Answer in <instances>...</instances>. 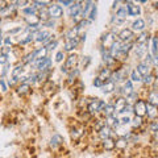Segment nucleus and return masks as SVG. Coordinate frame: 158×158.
I'll return each instance as SVG.
<instances>
[{
    "mask_svg": "<svg viewBox=\"0 0 158 158\" xmlns=\"http://www.w3.org/2000/svg\"><path fill=\"white\" fill-rule=\"evenodd\" d=\"M73 0H61V2H59V4H62V6H73Z\"/></svg>",
    "mask_w": 158,
    "mask_h": 158,
    "instance_id": "obj_53",
    "label": "nucleus"
},
{
    "mask_svg": "<svg viewBox=\"0 0 158 158\" xmlns=\"http://www.w3.org/2000/svg\"><path fill=\"white\" fill-rule=\"evenodd\" d=\"M133 32L131 29H123V31L118 33V40H120V42H132L133 40Z\"/></svg>",
    "mask_w": 158,
    "mask_h": 158,
    "instance_id": "obj_8",
    "label": "nucleus"
},
{
    "mask_svg": "<svg viewBox=\"0 0 158 158\" xmlns=\"http://www.w3.org/2000/svg\"><path fill=\"white\" fill-rule=\"evenodd\" d=\"M83 135H85V129H83V128H74L71 131V137L74 140H79Z\"/></svg>",
    "mask_w": 158,
    "mask_h": 158,
    "instance_id": "obj_26",
    "label": "nucleus"
},
{
    "mask_svg": "<svg viewBox=\"0 0 158 158\" xmlns=\"http://www.w3.org/2000/svg\"><path fill=\"white\" fill-rule=\"evenodd\" d=\"M23 70H24V65H23V63H20V65H17V66L12 70V78L15 79V81H17L19 77H21Z\"/></svg>",
    "mask_w": 158,
    "mask_h": 158,
    "instance_id": "obj_24",
    "label": "nucleus"
},
{
    "mask_svg": "<svg viewBox=\"0 0 158 158\" xmlns=\"http://www.w3.org/2000/svg\"><path fill=\"white\" fill-rule=\"evenodd\" d=\"M104 107H106V102H102V100H99V99H94V100L88 103L87 110L91 115H95L96 112H102Z\"/></svg>",
    "mask_w": 158,
    "mask_h": 158,
    "instance_id": "obj_1",
    "label": "nucleus"
},
{
    "mask_svg": "<svg viewBox=\"0 0 158 158\" xmlns=\"http://www.w3.org/2000/svg\"><path fill=\"white\" fill-rule=\"evenodd\" d=\"M141 81H144V83H145V85H148V86H149V85H152V83L156 81V77L153 75V74H150V73H149V74H148V75L142 77V79H141Z\"/></svg>",
    "mask_w": 158,
    "mask_h": 158,
    "instance_id": "obj_37",
    "label": "nucleus"
},
{
    "mask_svg": "<svg viewBox=\"0 0 158 158\" xmlns=\"http://www.w3.org/2000/svg\"><path fill=\"white\" fill-rule=\"evenodd\" d=\"M128 104V100L125 98H123V96H120V98H117L116 99V103L113 104V107H115V112L117 113V116H118V113H120L123 110H124V107Z\"/></svg>",
    "mask_w": 158,
    "mask_h": 158,
    "instance_id": "obj_11",
    "label": "nucleus"
},
{
    "mask_svg": "<svg viewBox=\"0 0 158 158\" xmlns=\"http://www.w3.org/2000/svg\"><path fill=\"white\" fill-rule=\"evenodd\" d=\"M113 90H115V83H112L111 81H107L106 83H103L102 91L104 92V94H110V92H112Z\"/></svg>",
    "mask_w": 158,
    "mask_h": 158,
    "instance_id": "obj_22",
    "label": "nucleus"
},
{
    "mask_svg": "<svg viewBox=\"0 0 158 158\" xmlns=\"http://www.w3.org/2000/svg\"><path fill=\"white\" fill-rule=\"evenodd\" d=\"M25 20H27V23L29 24V25H40V24H38L40 19H38L37 15H33V16H27Z\"/></svg>",
    "mask_w": 158,
    "mask_h": 158,
    "instance_id": "obj_32",
    "label": "nucleus"
},
{
    "mask_svg": "<svg viewBox=\"0 0 158 158\" xmlns=\"http://www.w3.org/2000/svg\"><path fill=\"white\" fill-rule=\"evenodd\" d=\"M141 77H140V74H138L136 70H133L132 73H131V82L133 83V82H141Z\"/></svg>",
    "mask_w": 158,
    "mask_h": 158,
    "instance_id": "obj_40",
    "label": "nucleus"
},
{
    "mask_svg": "<svg viewBox=\"0 0 158 158\" xmlns=\"http://www.w3.org/2000/svg\"><path fill=\"white\" fill-rule=\"evenodd\" d=\"M28 79H29V83H34L37 81V74H33V75H29L28 77ZM28 83V85H29Z\"/></svg>",
    "mask_w": 158,
    "mask_h": 158,
    "instance_id": "obj_54",
    "label": "nucleus"
},
{
    "mask_svg": "<svg viewBox=\"0 0 158 158\" xmlns=\"http://www.w3.org/2000/svg\"><path fill=\"white\" fill-rule=\"evenodd\" d=\"M145 45L146 44H137V46L135 48V52H136V56L137 57H142L145 54V52H146V48H145Z\"/></svg>",
    "mask_w": 158,
    "mask_h": 158,
    "instance_id": "obj_28",
    "label": "nucleus"
},
{
    "mask_svg": "<svg viewBox=\"0 0 158 158\" xmlns=\"http://www.w3.org/2000/svg\"><path fill=\"white\" fill-rule=\"evenodd\" d=\"M78 45V40L74 38V40H67L65 42V52H71L73 49H75Z\"/></svg>",
    "mask_w": 158,
    "mask_h": 158,
    "instance_id": "obj_23",
    "label": "nucleus"
},
{
    "mask_svg": "<svg viewBox=\"0 0 158 158\" xmlns=\"http://www.w3.org/2000/svg\"><path fill=\"white\" fill-rule=\"evenodd\" d=\"M125 8H127V12L129 16H138L141 13V8L140 6H137L136 3L133 2H127L125 3Z\"/></svg>",
    "mask_w": 158,
    "mask_h": 158,
    "instance_id": "obj_6",
    "label": "nucleus"
},
{
    "mask_svg": "<svg viewBox=\"0 0 158 158\" xmlns=\"http://www.w3.org/2000/svg\"><path fill=\"white\" fill-rule=\"evenodd\" d=\"M116 133H117L118 137H124V138H125L128 135H129V132L127 131V125H120V127H118L117 129H116Z\"/></svg>",
    "mask_w": 158,
    "mask_h": 158,
    "instance_id": "obj_33",
    "label": "nucleus"
},
{
    "mask_svg": "<svg viewBox=\"0 0 158 158\" xmlns=\"http://www.w3.org/2000/svg\"><path fill=\"white\" fill-rule=\"evenodd\" d=\"M77 63H78V57L77 56H69L67 59H66V62H65V66L61 69V71L65 73V74H69L74 69V66H75Z\"/></svg>",
    "mask_w": 158,
    "mask_h": 158,
    "instance_id": "obj_5",
    "label": "nucleus"
},
{
    "mask_svg": "<svg viewBox=\"0 0 158 158\" xmlns=\"http://www.w3.org/2000/svg\"><path fill=\"white\" fill-rule=\"evenodd\" d=\"M32 4H33L32 7L37 11V9H44V8H46V4H49V3H48V2H33Z\"/></svg>",
    "mask_w": 158,
    "mask_h": 158,
    "instance_id": "obj_38",
    "label": "nucleus"
},
{
    "mask_svg": "<svg viewBox=\"0 0 158 158\" xmlns=\"http://www.w3.org/2000/svg\"><path fill=\"white\" fill-rule=\"evenodd\" d=\"M34 66H36V69L40 71H46L52 66V59L48 57L41 58V59H36V61H34Z\"/></svg>",
    "mask_w": 158,
    "mask_h": 158,
    "instance_id": "obj_4",
    "label": "nucleus"
},
{
    "mask_svg": "<svg viewBox=\"0 0 158 158\" xmlns=\"http://www.w3.org/2000/svg\"><path fill=\"white\" fill-rule=\"evenodd\" d=\"M29 88H31V85H28V83H21V85L17 87V92L20 95H25V94L29 92Z\"/></svg>",
    "mask_w": 158,
    "mask_h": 158,
    "instance_id": "obj_29",
    "label": "nucleus"
},
{
    "mask_svg": "<svg viewBox=\"0 0 158 158\" xmlns=\"http://www.w3.org/2000/svg\"><path fill=\"white\" fill-rule=\"evenodd\" d=\"M45 25L49 27V28H53L54 25H56V23H54V20H48V21H45Z\"/></svg>",
    "mask_w": 158,
    "mask_h": 158,
    "instance_id": "obj_56",
    "label": "nucleus"
},
{
    "mask_svg": "<svg viewBox=\"0 0 158 158\" xmlns=\"http://www.w3.org/2000/svg\"><path fill=\"white\" fill-rule=\"evenodd\" d=\"M127 145H128V140L127 138H124V137H118L117 140L115 141V148H117V149H125L127 148Z\"/></svg>",
    "mask_w": 158,
    "mask_h": 158,
    "instance_id": "obj_25",
    "label": "nucleus"
},
{
    "mask_svg": "<svg viewBox=\"0 0 158 158\" xmlns=\"http://www.w3.org/2000/svg\"><path fill=\"white\" fill-rule=\"evenodd\" d=\"M150 129H152V132L154 133V135L157 133V129H158V124H157V121H156V120H153V121H152V124H150Z\"/></svg>",
    "mask_w": 158,
    "mask_h": 158,
    "instance_id": "obj_48",
    "label": "nucleus"
},
{
    "mask_svg": "<svg viewBox=\"0 0 158 158\" xmlns=\"http://www.w3.org/2000/svg\"><path fill=\"white\" fill-rule=\"evenodd\" d=\"M83 4H85V6L82 7V16H83V19L86 20L88 17V15L91 13V11L96 6H95V3H94V2H86V3H83Z\"/></svg>",
    "mask_w": 158,
    "mask_h": 158,
    "instance_id": "obj_13",
    "label": "nucleus"
},
{
    "mask_svg": "<svg viewBox=\"0 0 158 158\" xmlns=\"http://www.w3.org/2000/svg\"><path fill=\"white\" fill-rule=\"evenodd\" d=\"M111 74H112V71H111L108 67H106V69H103V70L100 71V74H99V77H98V78H100L102 81H104V79H110Z\"/></svg>",
    "mask_w": 158,
    "mask_h": 158,
    "instance_id": "obj_35",
    "label": "nucleus"
},
{
    "mask_svg": "<svg viewBox=\"0 0 158 158\" xmlns=\"http://www.w3.org/2000/svg\"><path fill=\"white\" fill-rule=\"evenodd\" d=\"M145 115H148V117L152 118V120H156V117H157V107L150 106V104H148L146 103V113Z\"/></svg>",
    "mask_w": 158,
    "mask_h": 158,
    "instance_id": "obj_18",
    "label": "nucleus"
},
{
    "mask_svg": "<svg viewBox=\"0 0 158 158\" xmlns=\"http://www.w3.org/2000/svg\"><path fill=\"white\" fill-rule=\"evenodd\" d=\"M0 53H2V46H0Z\"/></svg>",
    "mask_w": 158,
    "mask_h": 158,
    "instance_id": "obj_59",
    "label": "nucleus"
},
{
    "mask_svg": "<svg viewBox=\"0 0 158 158\" xmlns=\"http://www.w3.org/2000/svg\"><path fill=\"white\" fill-rule=\"evenodd\" d=\"M133 49V42H121L120 45V54H128Z\"/></svg>",
    "mask_w": 158,
    "mask_h": 158,
    "instance_id": "obj_20",
    "label": "nucleus"
},
{
    "mask_svg": "<svg viewBox=\"0 0 158 158\" xmlns=\"http://www.w3.org/2000/svg\"><path fill=\"white\" fill-rule=\"evenodd\" d=\"M146 28V24H145V20L142 19H137L132 23V32H144Z\"/></svg>",
    "mask_w": 158,
    "mask_h": 158,
    "instance_id": "obj_9",
    "label": "nucleus"
},
{
    "mask_svg": "<svg viewBox=\"0 0 158 158\" xmlns=\"http://www.w3.org/2000/svg\"><path fill=\"white\" fill-rule=\"evenodd\" d=\"M94 86L95 87H102L103 86V81L100 78H95V81H94Z\"/></svg>",
    "mask_w": 158,
    "mask_h": 158,
    "instance_id": "obj_51",
    "label": "nucleus"
},
{
    "mask_svg": "<svg viewBox=\"0 0 158 158\" xmlns=\"http://www.w3.org/2000/svg\"><path fill=\"white\" fill-rule=\"evenodd\" d=\"M78 75H79V70H78V69H74V70H71L70 73H69V82L75 81V78Z\"/></svg>",
    "mask_w": 158,
    "mask_h": 158,
    "instance_id": "obj_41",
    "label": "nucleus"
},
{
    "mask_svg": "<svg viewBox=\"0 0 158 158\" xmlns=\"http://www.w3.org/2000/svg\"><path fill=\"white\" fill-rule=\"evenodd\" d=\"M103 146H104L106 150H113L115 149V140L113 138H104L103 140Z\"/></svg>",
    "mask_w": 158,
    "mask_h": 158,
    "instance_id": "obj_21",
    "label": "nucleus"
},
{
    "mask_svg": "<svg viewBox=\"0 0 158 158\" xmlns=\"http://www.w3.org/2000/svg\"><path fill=\"white\" fill-rule=\"evenodd\" d=\"M132 108H133V112L136 113L137 117L145 116V113H146V102L142 100V99H137L135 106H132Z\"/></svg>",
    "mask_w": 158,
    "mask_h": 158,
    "instance_id": "obj_2",
    "label": "nucleus"
},
{
    "mask_svg": "<svg viewBox=\"0 0 158 158\" xmlns=\"http://www.w3.org/2000/svg\"><path fill=\"white\" fill-rule=\"evenodd\" d=\"M57 45H58V41H53V42H50V44H49L48 46H45V48H46V50L49 52V50H53V49H56Z\"/></svg>",
    "mask_w": 158,
    "mask_h": 158,
    "instance_id": "obj_49",
    "label": "nucleus"
},
{
    "mask_svg": "<svg viewBox=\"0 0 158 158\" xmlns=\"http://www.w3.org/2000/svg\"><path fill=\"white\" fill-rule=\"evenodd\" d=\"M148 38H149V34H148V32L144 31V32H141V34L137 37L136 41H137V44L141 45V44H148Z\"/></svg>",
    "mask_w": 158,
    "mask_h": 158,
    "instance_id": "obj_34",
    "label": "nucleus"
},
{
    "mask_svg": "<svg viewBox=\"0 0 158 158\" xmlns=\"http://www.w3.org/2000/svg\"><path fill=\"white\" fill-rule=\"evenodd\" d=\"M46 9H48L49 17H50L52 20L62 17V15H63V9H62V7H61V6H58V4H52V6H49Z\"/></svg>",
    "mask_w": 158,
    "mask_h": 158,
    "instance_id": "obj_3",
    "label": "nucleus"
},
{
    "mask_svg": "<svg viewBox=\"0 0 158 158\" xmlns=\"http://www.w3.org/2000/svg\"><path fill=\"white\" fill-rule=\"evenodd\" d=\"M90 62H91V58L90 57H85V58H83V61H82L83 67H87L88 65H90Z\"/></svg>",
    "mask_w": 158,
    "mask_h": 158,
    "instance_id": "obj_52",
    "label": "nucleus"
},
{
    "mask_svg": "<svg viewBox=\"0 0 158 158\" xmlns=\"http://www.w3.org/2000/svg\"><path fill=\"white\" fill-rule=\"evenodd\" d=\"M32 54H33L34 61H36V59L45 58V57H46V54H48V50H46V48H38V49H36L34 52H32Z\"/></svg>",
    "mask_w": 158,
    "mask_h": 158,
    "instance_id": "obj_15",
    "label": "nucleus"
},
{
    "mask_svg": "<svg viewBox=\"0 0 158 158\" xmlns=\"http://www.w3.org/2000/svg\"><path fill=\"white\" fill-rule=\"evenodd\" d=\"M63 58H65V54H63V52H58L57 56H56V61L57 62H62Z\"/></svg>",
    "mask_w": 158,
    "mask_h": 158,
    "instance_id": "obj_50",
    "label": "nucleus"
},
{
    "mask_svg": "<svg viewBox=\"0 0 158 158\" xmlns=\"http://www.w3.org/2000/svg\"><path fill=\"white\" fill-rule=\"evenodd\" d=\"M0 23H2V19H0Z\"/></svg>",
    "mask_w": 158,
    "mask_h": 158,
    "instance_id": "obj_60",
    "label": "nucleus"
},
{
    "mask_svg": "<svg viewBox=\"0 0 158 158\" xmlns=\"http://www.w3.org/2000/svg\"><path fill=\"white\" fill-rule=\"evenodd\" d=\"M148 104L157 107V104H158V95H157V91L150 90L149 95H148Z\"/></svg>",
    "mask_w": 158,
    "mask_h": 158,
    "instance_id": "obj_17",
    "label": "nucleus"
},
{
    "mask_svg": "<svg viewBox=\"0 0 158 158\" xmlns=\"http://www.w3.org/2000/svg\"><path fill=\"white\" fill-rule=\"evenodd\" d=\"M19 32H21V27L15 28V29H12V31H9V34H15V33H19Z\"/></svg>",
    "mask_w": 158,
    "mask_h": 158,
    "instance_id": "obj_58",
    "label": "nucleus"
},
{
    "mask_svg": "<svg viewBox=\"0 0 158 158\" xmlns=\"http://www.w3.org/2000/svg\"><path fill=\"white\" fill-rule=\"evenodd\" d=\"M3 41H4V44H6V45H7V46H9V45H12V40H11V37H6V38H4V40H3Z\"/></svg>",
    "mask_w": 158,
    "mask_h": 158,
    "instance_id": "obj_57",
    "label": "nucleus"
},
{
    "mask_svg": "<svg viewBox=\"0 0 158 158\" xmlns=\"http://www.w3.org/2000/svg\"><path fill=\"white\" fill-rule=\"evenodd\" d=\"M103 113L106 115V117L108 116H112L113 113H115V107H113V104H106V107L103 108Z\"/></svg>",
    "mask_w": 158,
    "mask_h": 158,
    "instance_id": "obj_30",
    "label": "nucleus"
},
{
    "mask_svg": "<svg viewBox=\"0 0 158 158\" xmlns=\"http://www.w3.org/2000/svg\"><path fill=\"white\" fill-rule=\"evenodd\" d=\"M23 12H24V15H25V17L27 16H33V15H36V9L31 6V7H28V8L24 9Z\"/></svg>",
    "mask_w": 158,
    "mask_h": 158,
    "instance_id": "obj_44",
    "label": "nucleus"
},
{
    "mask_svg": "<svg viewBox=\"0 0 158 158\" xmlns=\"http://www.w3.org/2000/svg\"><path fill=\"white\" fill-rule=\"evenodd\" d=\"M32 62H34V58H33V54H32V53H29L28 56L24 57V59H23V65H24V63H32Z\"/></svg>",
    "mask_w": 158,
    "mask_h": 158,
    "instance_id": "obj_45",
    "label": "nucleus"
},
{
    "mask_svg": "<svg viewBox=\"0 0 158 158\" xmlns=\"http://www.w3.org/2000/svg\"><path fill=\"white\" fill-rule=\"evenodd\" d=\"M0 87H2V91H7L8 87L6 85V82H4V79H0Z\"/></svg>",
    "mask_w": 158,
    "mask_h": 158,
    "instance_id": "obj_55",
    "label": "nucleus"
},
{
    "mask_svg": "<svg viewBox=\"0 0 158 158\" xmlns=\"http://www.w3.org/2000/svg\"><path fill=\"white\" fill-rule=\"evenodd\" d=\"M98 133H99V137L102 138V140H104V138H110L111 137V135H112V129L110 127H107V125H104L102 128V129H99L98 131Z\"/></svg>",
    "mask_w": 158,
    "mask_h": 158,
    "instance_id": "obj_16",
    "label": "nucleus"
},
{
    "mask_svg": "<svg viewBox=\"0 0 158 158\" xmlns=\"http://www.w3.org/2000/svg\"><path fill=\"white\" fill-rule=\"evenodd\" d=\"M96 13H98V9H96V7H95V8H94L92 11H91V13L88 15V21H90V23H92L94 20L96 19Z\"/></svg>",
    "mask_w": 158,
    "mask_h": 158,
    "instance_id": "obj_46",
    "label": "nucleus"
},
{
    "mask_svg": "<svg viewBox=\"0 0 158 158\" xmlns=\"http://www.w3.org/2000/svg\"><path fill=\"white\" fill-rule=\"evenodd\" d=\"M63 142V138H62V136H59V135H54L53 137H52V140H50V145L53 146V148H56V146H59Z\"/></svg>",
    "mask_w": 158,
    "mask_h": 158,
    "instance_id": "obj_27",
    "label": "nucleus"
},
{
    "mask_svg": "<svg viewBox=\"0 0 158 158\" xmlns=\"http://www.w3.org/2000/svg\"><path fill=\"white\" fill-rule=\"evenodd\" d=\"M82 2H77V3H73V6H70V9H69V15L71 17H75L77 15L82 13Z\"/></svg>",
    "mask_w": 158,
    "mask_h": 158,
    "instance_id": "obj_12",
    "label": "nucleus"
},
{
    "mask_svg": "<svg viewBox=\"0 0 158 158\" xmlns=\"http://www.w3.org/2000/svg\"><path fill=\"white\" fill-rule=\"evenodd\" d=\"M136 71L140 74L141 78L145 77V75H148V74H149V65H148V63H145V62L138 63L137 67H136Z\"/></svg>",
    "mask_w": 158,
    "mask_h": 158,
    "instance_id": "obj_14",
    "label": "nucleus"
},
{
    "mask_svg": "<svg viewBox=\"0 0 158 158\" xmlns=\"http://www.w3.org/2000/svg\"><path fill=\"white\" fill-rule=\"evenodd\" d=\"M78 36H77V31H75V28H71L70 31H69L67 33H66V38L67 40H74V38H77Z\"/></svg>",
    "mask_w": 158,
    "mask_h": 158,
    "instance_id": "obj_42",
    "label": "nucleus"
},
{
    "mask_svg": "<svg viewBox=\"0 0 158 158\" xmlns=\"http://www.w3.org/2000/svg\"><path fill=\"white\" fill-rule=\"evenodd\" d=\"M121 91H123V95H127V96H129L133 92V83L131 81H127L124 83V87L121 88Z\"/></svg>",
    "mask_w": 158,
    "mask_h": 158,
    "instance_id": "obj_19",
    "label": "nucleus"
},
{
    "mask_svg": "<svg viewBox=\"0 0 158 158\" xmlns=\"http://www.w3.org/2000/svg\"><path fill=\"white\" fill-rule=\"evenodd\" d=\"M8 63V56L0 53V65H7Z\"/></svg>",
    "mask_w": 158,
    "mask_h": 158,
    "instance_id": "obj_47",
    "label": "nucleus"
},
{
    "mask_svg": "<svg viewBox=\"0 0 158 158\" xmlns=\"http://www.w3.org/2000/svg\"><path fill=\"white\" fill-rule=\"evenodd\" d=\"M38 19H42L44 21H48L49 20V13H48V9L46 8H44L40 11V17Z\"/></svg>",
    "mask_w": 158,
    "mask_h": 158,
    "instance_id": "obj_43",
    "label": "nucleus"
},
{
    "mask_svg": "<svg viewBox=\"0 0 158 158\" xmlns=\"http://www.w3.org/2000/svg\"><path fill=\"white\" fill-rule=\"evenodd\" d=\"M115 42V34H113V32H108L106 34H103V37H102V44H103V46L102 48H104V49H110L112 46V44Z\"/></svg>",
    "mask_w": 158,
    "mask_h": 158,
    "instance_id": "obj_7",
    "label": "nucleus"
},
{
    "mask_svg": "<svg viewBox=\"0 0 158 158\" xmlns=\"http://www.w3.org/2000/svg\"><path fill=\"white\" fill-rule=\"evenodd\" d=\"M127 15H128V12H127V8H125V6H124V7L118 8L117 11H116V19H118V20H124V19L127 17Z\"/></svg>",
    "mask_w": 158,
    "mask_h": 158,
    "instance_id": "obj_31",
    "label": "nucleus"
},
{
    "mask_svg": "<svg viewBox=\"0 0 158 158\" xmlns=\"http://www.w3.org/2000/svg\"><path fill=\"white\" fill-rule=\"evenodd\" d=\"M157 37L156 36H153L152 37V57L153 58H157Z\"/></svg>",
    "mask_w": 158,
    "mask_h": 158,
    "instance_id": "obj_36",
    "label": "nucleus"
},
{
    "mask_svg": "<svg viewBox=\"0 0 158 158\" xmlns=\"http://www.w3.org/2000/svg\"><path fill=\"white\" fill-rule=\"evenodd\" d=\"M131 124H132L133 128H140V127L142 125V118L136 116L135 118H133V120H131Z\"/></svg>",
    "mask_w": 158,
    "mask_h": 158,
    "instance_id": "obj_39",
    "label": "nucleus"
},
{
    "mask_svg": "<svg viewBox=\"0 0 158 158\" xmlns=\"http://www.w3.org/2000/svg\"><path fill=\"white\" fill-rule=\"evenodd\" d=\"M52 36V33L49 32V31H38L34 33V40H36L37 42H42V44H45L48 41V38Z\"/></svg>",
    "mask_w": 158,
    "mask_h": 158,
    "instance_id": "obj_10",
    "label": "nucleus"
}]
</instances>
